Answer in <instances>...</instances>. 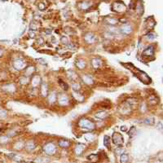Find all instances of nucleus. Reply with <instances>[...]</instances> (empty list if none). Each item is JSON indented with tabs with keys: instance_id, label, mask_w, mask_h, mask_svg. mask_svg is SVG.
<instances>
[{
	"instance_id": "nucleus-4",
	"label": "nucleus",
	"mask_w": 163,
	"mask_h": 163,
	"mask_svg": "<svg viewBox=\"0 0 163 163\" xmlns=\"http://www.w3.org/2000/svg\"><path fill=\"white\" fill-rule=\"evenodd\" d=\"M154 55V49H153V46H150L148 48H146L143 51V56L144 57H148V56H151V55Z\"/></svg>"
},
{
	"instance_id": "nucleus-7",
	"label": "nucleus",
	"mask_w": 163,
	"mask_h": 163,
	"mask_svg": "<svg viewBox=\"0 0 163 163\" xmlns=\"http://www.w3.org/2000/svg\"><path fill=\"white\" fill-rule=\"evenodd\" d=\"M122 31L123 34H130V33L131 32V28H130V26H125V27H123L122 29Z\"/></svg>"
},
{
	"instance_id": "nucleus-1",
	"label": "nucleus",
	"mask_w": 163,
	"mask_h": 163,
	"mask_svg": "<svg viewBox=\"0 0 163 163\" xmlns=\"http://www.w3.org/2000/svg\"><path fill=\"white\" fill-rule=\"evenodd\" d=\"M123 64L125 67H126L129 70L132 71V72L134 73V74H135V76L137 77L142 82H143V83H145V84H149L151 82L150 78H149L144 72H143V71H141L140 69H139L138 68H135L132 64L128 63V64Z\"/></svg>"
},
{
	"instance_id": "nucleus-6",
	"label": "nucleus",
	"mask_w": 163,
	"mask_h": 163,
	"mask_svg": "<svg viewBox=\"0 0 163 163\" xmlns=\"http://www.w3.org/2000/svg\"><path fill=\"white\" fill-rule=\"evenodd\" d=\"M104 144L105 147L109 148L110 147V138L109 136L105 135L104 138Z\"/></svg>"
},
{
	"instance_id": "nucleus-3",
	"label": "nucleus",
	"mask_w": 163,
	"mask_h": 163,
	"mask_svg": "<svg viewBox=\"0 0 163 163\" xmlns=\"http://www.w3.org/2000/svg\"><path fill=\"white\" fill-rule=\"evenodd\" d=\"M113 9L116 11H125L126 7L124 4H122V3H115L114 5H113Z\"/></svg>"
},
{
	"instance_id": "nucleus-5",
	"label": "nucleus",
	"mask_w": 163,
	"mask_h": 163,
	"mask_svg": "<svg viewBox=\"0 0 163 163\" xmlns=\"http://www.w3.org/2000/svg\"><path fill=\"white\" fill-rule=\"evenodd\" d=\"M44 149H45V151L48 153V154H51V153H54L55 150V146L52 144V143H48V144L45 147V148Z\"/></svg>"
},
{
	"instance_id": "nucleus-2",
	"label": "nucleus",
	"mask_w": 163,
	"mask_h": 163,
	"mask_svg": "<svg viewBox=\"0 0 163 163\" xmlns=\"http://www.w3.org/2000/svg\"><path fill=\"white\" fill-rule=\"evenodd\" d=\"M113 141L116 145L119 147H122L123 145V138H122V135L120 133H118V132H114V135H113Z\"/></svg>"
},
{
	"instance_id": "nucleus-10",
	"label": "nucleus",
	"mask_w": 163,
	"mask_h": 163,
	"mask_svg": "<svg viewBox=\"0 0 163 163\" xmlns=\"http://www.w3.org/2000/svg\"><path fill=\"white\" fill-rule=\"evenodd\" d=\"M135 132H136V128L135 127V126H132V127L130 128V130L129 135L130 136V137H132V136H134V135H135Z\"/></svg>"
},
{
	"instance_id": "nucleus-9",
	"label": "nucleus",
	"mask_w": 163,
	"mask_h": 163,
	"mask_svg": "<svg viewBox=\"0 0 163 163\" xmlns=\"http://www.w3.org/2000/svg\"><path fill=\"white\" fill-rule=\"evenodd\" d=\"M128 161V156L127 154H122L121 156V162L122 163H126Z\"/></svg>"
},
{
	"instance_id": "nucleus-8",
	"label": "nucleus",
	"mask_w": 163,
	"mask_h": 163,
	"mask_svg": "<svg viewBox=\"0 0 163 163\" xmlns=\"http://www.w3.org/2000/svg\"><path fill=\"white\" fill-rule=\"evenodd\" d=\"M59 84H60V86L61 87V88H62V89H64V90H68V88H69V87H68V85H67L66 83H65V82H64L62 81V80H59Z\"/></svg>"
},
{
	"instance_id": "nucleus-11",
	"label": "nucleus",
	"mask_w": 163,
	"mask_h": 163,
	"mask_svg": "<svg viewBox=\"0 0 163 163\" xmlns=\"http://www.w3.org/2000/svg\"><path fill=\"white\" fill-rule=\"evenodd\" d=\"M147 37H148V38H150V39H153V38H156L154 36V34H153V33H149V34H147Z\"/></svg>"
},
{
	"instance_id": "nucleus-12",
	"label": "nucleus",
	"mask_w": 163,
	"mask_h": 163,
	"mask_svg": "<svg viewBox=\"0 0 163 163\" xmlns=\"http://www.w3.org/2000/svg\"><path fill=\"white\" fill-rule=\"evenodd\" d=\"M121 130H124V131H126V126H122Z\"/></svg>"
}]
</instances>
